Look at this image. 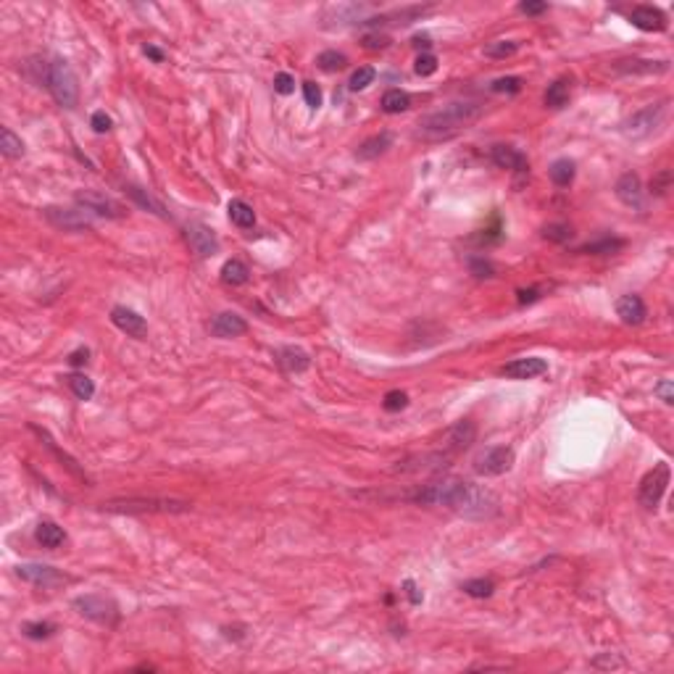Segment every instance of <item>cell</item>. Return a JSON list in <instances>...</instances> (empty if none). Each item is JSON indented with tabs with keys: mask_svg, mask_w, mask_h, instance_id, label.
I'll list each match as a JSON object with an SVG mask.
<instances>
[{
	"mask_svg": "<svg viewBox=\"0 0 674 674\" xmlns=\"http://www.w3.org/2000/svg\"><path fill=\"white\" fill-rule=\"evenodd\" d=\"M403 590H406V596H408V601H411L414 606H416V603H422V598H424V596L419 593V588H416L414 579H406V582H403Z\"/></svg>",
	"mask_w": 674,
	"mask_h": 674,
	"instance_id": "cell-52",
	"label": "cell"
},
{
	"mask_svg": "<svg viewBox=\"0 0 674 674\" xmlns=\"http://www.w3.org/2000/svg\"><path fill=\"white\" fill-rule=\"evenodd\" d=\"M414 71L419 74V77H430V74H434V71H437V58H434L432 53H422V56L416 58Z\"/></svg>",
	"mask_w": 674,
	"mask_h": 674,
	"instance_id": "cell-42",
	"label": "cell"
},
{
	"mask_svg": "<svg viewBox=\"0 0 674 674\" xmlns=\"http://www.w3.org/2000/svg\"><path fill=\"white\" fill-rule=\"evenodd\" d=\"M490 158L498 169H509V172H516V174H527V169H530L527 155L521 153V150H516L514 145H492Z\"/></svg>",
	"mask_w": 674,
	"mask_h": 674,
	"instance_id": "cell-16",
	"label": "cell"
},
{
	"mask_svg": "<svg viewBox=\"0 0 674 674\" xmlns=\"http://www.w3.org/2000/svg\"><path fill=\"white\" fill-rule=\"evenodd\" d=\"M461 590L472 598H490L492 593H495V582H492V579H482V577L466 579V582H461Z\"/></svg>",
	"mask_w": 674,
	"mask_h": 674,
	"instance_id": "cell-35",
	"label": "cell"
},
{
	"mask_svg": "<svg viewBox=\"0 0 674 674\" xmlns=\"http://www.w3.org/2000/svg\"><path fill=\"white\" fill-rule=\"evenodd\" d=\"M74 606L82 617L93 619L97 625H116L119 622V606H116L111 598L90 593V596H79L74 598Z\"/></svg>",
	"mask_w": 674,
	"mask_h": 674,
	"instance_id": "cell-6",
	"label": "cell"
},
{
	"mask_svg": "<svg viewBox=\"0 0 674 674\" xmlns=\"http://www.w3.org/2000/svg\"><path fill=\"white\" fill-rule=\"evenodd\" d=\"M90 126L95 129L97 135H103V132L111 129V116H108L106 111H95V114L90 116Z\"/></svg>",
	"mask_w": 674,
	"mask_h": 674,
	"instance_id": "cell-49",
	"label": "cell"
},
{
	"mask_svg": "<svg viewBox=\"0 0 674 674\" xmlns=\"http://www.w3.org/2000/svg\"><path fill=\"white\" fill-rule=\"evenodd\" d=\"M317 64L321 71H340V69H345L348 58L345 53H337V50H324V53H319Z\"/></svg>",
	"mask_w": 674,
	"mask_h": 674,
	"instance_id": "cell-37",
	"label": "cell"
},
{
	"mask_svg": "<svg viewBox=\"0 0 674 674\" xmlns=\"http://www.w3.org/2000/svg\"><path fill=\"white\" fill-rule=\"evenodd\" d=\"M401 498L422 506H443L466 519H490L501 511V501L495 492L466 480H437L416 485V490L406 492Z\"/></svg>",
	"mask_w": 674,
	"mask_h": 674,
	"instance_id": "cell-1",
	"label": "cell"
},
{
	"mask_svg": "<svg viewBox=\"0 0 674 674\" xmlns=\"http://www.w3.org/2000/svg\"><path fill=\"white\" fill-rule=\"evenodd\" d=\"M617 317L622 319L625 324L637 327V324L646 321L648 309H646V303H643L640 295H622V298L617 300Z\"/></svg>",
	"mask_w": 674,
	"mask_h": 674,
	"instance_id": "cell-21",
	"label": "cell"
},
{
	"mask_svg": "<svg viewBox=\"0 0 674 674\" xmlns=\"http://www.w3.org/2000/svg\"><path fill=\"white\" fill-rule=\"evenodd\" d=\"M145 56H150L153 61H158V64L164 61V53H161L158 48H153V45H145Z\"/></svg>",
	"mask_w": 674,
	"mask_h": 674,
	"instance_id": "cell-55",
	"label": "cell"
},
{
	"mask_svg": "<svg viewBox=\"0 0 674 674\" xmlns=\"http://www.w3.org/2000/svg\"><path fill=\"white\" fill-rule=\"evenodd\" d=\"M103 509L114 514H184L193 503L177 498H116L103 503Z\"/></svg>",
	"mask_w": 674,
	"mask_h": 674,
	"instance_id": "cell-4",
	"label": "cell"
},
{
	"mask_svg": "<svg viewBox=\"0 0 674 674\" xmlns=\"http://www.w3.org/2000/svg\"><path fill=\"white\" fill-rule=\"evenodd\" d=\"M550 174V182L556 184V187H569V184L574 182V174H577V169H574V161H569V158H559V161H553L548 169Z\"/></svg>",
	"mask_w": 674,
	"mask_h": 674,
	"instance_id": "cell-29",
	"label": "cell"
},
{
	"mask_svg": "<svg viewBox=\"0 0 674 674\" xmlns=\"http://www.w3.org/2000/svg\"><path fill=\"white\" fill-rule=\"evenodd\" d=\"M87 356H90V350H87V348H79V350H74V353L69 356V364L82 366V364H87Z\"/></svg>",
	"mask_w": 674,
	"mask_h": 674,
	"instance_id": "cell-54",
	"label": "cell"
},
{
	"mask_svg": "<svg viewBox=\"0 0 674 674\" xmlns=\"http://www.w3.org/2000/svg\"><path fill=\"white\" fill-rule=\"evenodd\" d=\"M248 277H251L248 266H245L242 261H237V259H230L222 266V282H224V285L240 288V285H245V282H248Z\"/></svg>",
	"mask_w": 674,
	"mask_h": 674,
	"instance_id": "cell-30",
	"label": "cell"
},
{
	"mask_svg": "<svg viewBox=\"0 0 674 674\" xmlns=\"http://www.w3.org/2000/svg\"><path fill=\"white\" fill-rule=\"evenodd\" d=\"M21 632H24L29 640H45V637H50L56 632V625H50V622H27V625L21 627Z\"/></svg>",
	"mask_w": 674,
	"mask_h": 674,
	"instance_id": "cell-38",
	"label": "cell"
},
{
	"mask_svg": "<svg viewBox=\"0 0 674 674\" xmlns=\"http://www.w3.org/2000/svg\"><path fill=\"white\" fill-rule=\"evenodd\" d=\"M514 466V451L509 445H495L490 451H485L477 459V474H485V477H498V474H506Z\"/></svg>",
	"mask_w": 674,
	"mask_h": 674,
	"instance_id": "cell-8",
	"label": "cell"
},
{
	"mask_svg": "<svg viewBox=\"0 0 674 674\" xmlns=\"http://www.w3.org/2000/svg\"><path fill=\"white\" fill-rule=\"evenodd\" d=\"M492 93H509V95H514V93H519L521 90V79L519 77H501L495 79L490 85Z\"/></svg>",
	"mask_w": 674,
	"mask_h": 674,
	"instance_id": "cell-43",
	"label": "cell"
},
{
	"mask_svg": "<svg viewBox=\"0 0 674 674\" xmlns=\"http://www.w3.org/2000/svg\"><path fill=\"white\" fill-rule=\"evenodd\" d=\"M45 219L64 232H85L93 227L90 216L77 208H45Z\"/></svg>",
	"mask_w": 674,
	"mask_h": 674,
	"instance_id": "cell-11",
	"label": "cell"
},
{
	"mask_svg": "<svg viewBox=\"0 0 674 674\" xmlns=\"http://www.w3.org/2000/svg\"><path fill=\"white\" fill-rule=\"evenodd\" d=\"M16 577L29 582V585H37V588H53V585L66 582V574H61L50 564H19L16 567Z\"/></svg>",
	"mask_w": 674,
	"mask_h": 674,
	"instance_id": "cell-9",
	"label": "cell"
},
{
	"mask_svg": "<svg viewBox=\"0 0 674 674\" xmlns=\"http://www.w3.org/2000/svg\"><path fill=\"white\" fill-rule=\"evenodd\" d=\"M77 203L85 206V211L97 213V216H106V219H122L124 216V206L116 203L114 198H108L106 193H95V190H85L77 195Z\"/></svg>",
	"mask_w": 674,
	"mask_h": 674,
	"instance_id": "cell-10",
	"label": "cell"
},
{
	"mask_svg": "<svg viewBox=\"0 0 674 674\" xmlns=\"http://www.w3.org/2000/svg\"><path fill=\"white\" fill-rule=\"evenodd\" d=\"M548 372V361L540 356H527V358H514L501 369L503 377L509 379H535V377Z\"/></svg>",
	"mask_w": 674,
	"mask_h": 674,
	"instance_id": "cell-14",
	"label": "cell"
},
{
	"mask_svg": "<svg viewBox=\"0 0 674 674\" xmlns=\"http://www.w3.org/2000/svg\"><path fill=\"white\" fill-rule=\"evenodd\" d=\"M379 106H382L385 114H403V111H408V106H411V95L403 93V90H398V87H393V90H387L385 95H382Z\"/></svg>",
	"mask_w": 674,
	"mask_h": 674,
	"instance_id": "cell-28",
	"label": "cell"
},
{
	"mask_svg": "<svg viewBox=\"0 0 674 674\" xmlns=\"http://www.w3.org/2000/svg\"><path fill=\"white\" fill-rule=\"evenodd\" d=\"M669 480H672V469H669V463L658 461L654 469L640 480V487H637V501H640V506L648 511L658 509V503H661L666 487H669Z\"/></svg>",
	"mask_w": 674,
	"mask_h": 674,
	"instance_id": "cell-5",
	"label": "cell"
},
{
	"mask_svg": "<svg viewBox=\"0 0 674 674\" xmlns=\"http://www.w3.org/2000/svg\"><path fill=\"white\" fill-rule=\"evenodd\" d=\"M614 193H617V198L625 203L627 208H637V211H643V208H646V198H643V182H640V177H637L635 172L622 174V177L617 179Z\"/></svg>",
	"mask_w": 674,
	"mask_h": 674,
	"instance_id": "cell-12",
	"label": "cell"
},
{
	"mask_svg": "<svg viewBox=\"0 0 674 674\" xmlns=\"http://www.w3.org/2000/svg\"><path fill=\"white\" fill-rule=\"evenodd\" d=\"M303 97H306V106L314 108V111L321 106V90L314 82H303Z\"/></svg>",
	"mask_w": 674,
	"mask_h": 674,
	"instance_id": "cell-45",
	"label": "cell"
},
{
	"mask_svg": "<svg viewBox=\"0 0 674 674\" xmlns=\"http://www.w3.org/2000/svg\"><path fill=\"white\" fill-rule=\"evenodd\" d=\"M187 242L201 259H208L219 251V240H216L211 227H206V224H190L187 227Z\"/></svg>",
	"mask_w": 674,
	"mask_h": 674,
	"instance_id": "cell-17",
	"label": "cell"
},
{
	"mask_svg": "<svg viewBox=\"0 0 674 674\" xmlns=\"http://www.w3.org/2000/svg\"><path fill=\"white\" fill-rule=\"evenodd\" d=\"M111 321H114V327L122 329L126 337L143 340V337L148 335V321H145L137 311L126 309V306H114V309H111Z\"/></svg>",
	"mask_w": 674,
	"mask_h": 674,
	"instance_id": "cell-13",
	"label": "cell"
},
{
	"mask_svg": "<svg viewBox=\"0 0 674 674\" xmlns=\"http://www.w3.org/2000/svg\"><path fill=\"white\" fill-rule=\"evenodd\" d=\"M474 437H477V427H474V422L463 419V422L453 424L451 430L445 432V448H448L451 453L466 451V448L474 443Z\"/></svg>",
	"mask_w": 674,
	"mask_h": 674,
	"instance_id": "cell-19",
	"label": "cell"
},
{
	"mask_svg": "<svg viewBox=\"0 0 674 674\" xmlns=\"http://www.w3.org/2000/svg\"><path fill=\"white\" fill-rule=\"evenodd\" d=\"M664 114H666V100L640 108V111H635V114L625 122V135H629V137L651 135L656 126L664 122Z\"/></svg>",
	"mask_w": 674,
	"mask_h": 674,
	"instance_id": "cell-7",
	"label": "cell"
},
{
	"mask_svg": "<svg viewBox=\"0 0 674 674\" xmlns=\"http://www.w3.org/2000/svg\"><path fill=\"white\" fill-rule=\"evenodd\" d=\"M0 150H3L6 158H21V153H24V143H21V137L13 135L8 126L0 129Z\"/></svg>",
	"mask_w": 674,
	"mask_h": 674,
	"instance_id": "cell-33",
	"label": "cell"
},
{
	"mask_svg": "<svg viewBox=\"0 0 674 674\" xmlns=\"http://www.w3.org/2000/svg\"><path fill=\"white\" fill-rule=\"evenodd\" d=\"M469 271H472L474 277H492V274H495V266H492L487 259L474 256V259H469Z\"/></svg>",
	"mask_w": 674,
	"mask_h": 674,
	"instance_id": "cell-44",
	"label": "cell"
},
{
	"mask_svg": "<svg viewBox=\"0 0 674 674\" xmlns=\"http://www.w3.org/2000/svg\"><path fill=\"white\" fill-rule=\"evenodd\" d=\"M656 393L661 395V401H664L666 406H672V403H674V390H672V382H669V379L658 382V385H656Z\"/></svg>",
	"mask_w": 674,
	"mask_h": 674,
	"instance_id": "cell-51",
	"label": "cell"
},
{
	"mask_svg": "<svg viewBox=\"0 0 674 674\" xmlns=\"http://www.w3.org/2000/svg\"><path fill=\"white\" fill-rule=\"evenodd\" d=\"M35 540H37L42 548H58V545H64V540H66V532H64V527H58L56 521L50 519H42L37 524V530H35Z\"/></svg>",
	"mask_w": 674,
	"mask_h": 674,
	"instance_id": "cell-24",
	"label": "cell"
},
{
	"mask_svg": "<svg viewBox=\"0 0 674 674\" xmlns=\"http://www.w3.org/2000/svg\"><path fill=\"white\" fill-rule=\"evenodd\" d=\"M669 184H672V172H669V169H664V172L658 174V177H654V179H651V193H654V195H666Z\"/></svg>",
	"mask_w": 674,
	"mask_h": 674,
	"instance_id": "cell-47",
	"label": "cell"
},
{
	"mask_svg": "<svg viewBox=\"0 0 674 674\" xmlns=\"http://www.w3.org/2000/svg\"><path fill=\"white\" fill-rule=\"evenodd\" d=\"M42 66V82L50 90V95L56 97L58 106L74 108L79 100V82L74 69L69 66L64 58H53L50 64H40Z\"/></svg>",
	"mask_w": 674,
	"mask_h": 674,
	"instance_id": "cell-3",
	"label": "cell"
},
{
	"mask_svg": "<svg viewBox=\"0 0 674 674\" xmlns=\"http://www.w3.org/2000/svg\"><path fill=\"white\" fill-rule=\"evenodd\" d=\"M29 430H32V432L37 434L40 440H42V443H45V448H48V451L53 453V456H56L58 461L64 463V466H66V469H69V472H71V474H74V477H79V480H87V474L82 472V466H79V463L74 461V459H71V456H69L66 451H61V448H58V445H56V440H53V437H50V432H48V430H42V427H37V424H29Z\"/></svg>",
	"mask_w": 674,
	"mask_h": 674,
	"instance_id": "cell-22",
	"label": "cell"
},
{
	"mask_svg": "<svg viewBox=\"0 0 674 674\" xmlns=\"http://www.w3.org/2000/svg\"><path fill=\"white\" fill-rule=\"evenodd\" d=\"M227 211H230V222L235 224V227H240V230H253V227H256V211H253V206H248V203L240 201V198L230 201Z\"/></svg>",
	"mask_w": 674,
	"mask_h": 674,
	"instance_id": "cell-26",
	"label": "cell"
},
{
	"mask_svg": "<svg viewBox=\"0 0 674 674\" xmlns=\"http://www.w3.org/2000/svg\"><path fill=\"white\" fill-rule=\"evenodd\" d=\"M406 406H408V395H406L403 390H390V393L385 395V401H382V408L390 411V414L403 411Z\"/></svg>",
	"mask_w": 674,
	"mask_h": 674,
	"instance_id": "cell-41",
	"label": "cell"
},
{
	"mask_svg": "<svg viewBox=\"0 0 674 674\" xmlns=\"http://www.w3.org/2000/svg\"><path fill=\"white\" fill-rule=\"evenodd\" d=\"M69 387H71V393L77 395L79 401H90L93 395H95V385H93V379L87 374H69L66 377Z\"/></svg>",
	"mask_w": 674,
	"mask_h": 674,
	"instance_id": "cell-34",
	"label": "cell"
},
{
	"mask_svg": "<svg viewBox=\"0 0 674 674\" xmlns=\"http://www.w3.org/2000/svg\"><path fill=\"white\" fill-rule=\"evenodd\" d=\"M519 50V42L516 40H495V42H487L485 45V56L487 58H509Z\"/></svg>",
	"mask_w": 674,
	"mask_h": 674,
	"instance_id": "cell-36",
	"label": "cell"
},
{
	"mask_svg": "<svg viewBox=\"0 0 674 674\" xmlns=\"http://www.w3.org/2000/svg\"><path fill=\"white\" fill-rule=\"evenodd\" d=\"M361 45H364L366 50H382L390 45V37H387V35H379V32H372V35H364Z\"/></svg>",
	"mask_w": 674,
	"mask_h": 674,
	"instance_id": "cell-46",
	"label": "cell"
},
{
	"mask_svg": "<svg viewBox=\"0 0 674 674\" xmlns=\"http://www.w3.org/2000/svg\"><path fill=\"white\" fill-rule=\"evenodd\" d=\"M124 190H126V195H129V198H132V201L137 203V206H143L145 211L155 213V216H161V219H166V216H169V213H166V208H164V203L155 201V198H153L150 193H148V190L137 187V184H126Z\"/></svg>",
	"mask_w": 674,
	"mask_h": 674,
	"instance_id": "cell-27",
	"label": "cell"
},
{
	"mask_svg": "<svg viewBox=\"0 0 674 674\" xmlns=\"http://www.w3.org/2000/svg\"><path fill=\"white\" fill-rule=\"evenodd\" d=\"M482 114H485V106L480 103L456 100V103H448L432 114L422 116L416 124V135L422 140H448V137L459 135L461 129H469L474 122H480Z\"/></svg>",
	"mask_w": 674,
	"mask_h": 674,
	"instance_id": "cell-2",
	"label": "cell"
},
{
	"mask_svg": "<svg viewBox=\"0 0 674 674\" xmlns=\"http://www.w3.org/2000/svg\"><path fill=\"white\" fill-rule=\"evenodd\" d=\"M390 145H393V135H390V132H379V135L369 137V140H364V143L358 145L356 158H361V161H372V158L385 153Z\"/></svg>",
	"mask_w": 674,
	"mask_h": 674,
	"instance_id": "cell-25",
	"label": "cell"
},
{
	"mask_svg": "<svg viewBox=\"0 0 674 674\" xmlns=\"http://www.w3.org/2000/svg\"><path fill=\"white\" fill-rule=\"evenodd\" d=\"M538 298H540V290H538V288L519 290V292H516V300H519L521 306H524V303H535V300H538Z\"/></svg>",
	"mask_w": 674,
	"mask_h": 674,
	"instance_id": "cell-53",
	"label": "cell"
},
{
	"mask_svg": "<svg viewBox=\"0 0 674 674\" xmlns=\"http://www.w3.org/2000/svg\"><path fill=\"white\" fill-rule=\"evenodd\" d=\"M622 248H625V240H622V237H603V240H598V242H588V245H582V248H579V253L611 256V253H619Z\"/></svg>",
	"mask_w": 674,
	"mask_h": 674,
	"instance_id": "cell-32",
	"label": "cell"
},
{
	"mask_svg": "<svg viewBox=\"0 0 674 674\" xmlns=\"http://www.w3.org/2000/svg\"><path fill=\"white\" fill-rule=\"evenodd\" d=\"M632 27L643 29V32H664L666 29V13L656 6H635L629 13Z\"/></svg>",
	"mask_w": 674,
	"mask_h": 674,
	"instance_id": "cell-18",
	"label": "cell"
},
{
	"mask_svg": "<svg viewBox=\"0 0 674 674\" xmlns=\"http://www.w3.org/2000/svg\"><path fill=\"white\" fill-rule=\"evenodd\" d=\"M374 77H377L374 69H372V66H361V69H356V71H353V77H350V82H348V85H350V90H353V93H358V90H366V87L372 85V82H374Z\"/></svg>",
	"mask_w": 674,
	"mask_h": 674,
	"instance_id": "cell-40",
	"label": "cell"
},
{
	"mask_svg": "<svg viewBox=\"0 0 674 674\" xmlns=\"http://www.w3.org/2000/svg\"><path fill=\"white\" fill-rule=\"evenodd\" d=\"M519 11L527 13V16H540L548 11V3H535V0H527V3H519Z\"/></svg>",
	"mask_w": 674,
	"mask_h": 674,
	"instance_id": "cell-50",
	"label": "cell"
},
{
	"mask_svg": "<svg viewBox=\"0 0 674 674\" xmlns=\"http://www.w3.org/2000/svg\"><path fill=\"white\" fill-rule=\"evenodd\" d=\"M208 329H211L213 337L232 340V337H240L248 332V321H245L240 314H235V311H222V314H216V317L211 319Z\"/></svg>",
	"mask_w": 674,
	"mask_h": 674,
	"instance_id": "cell-15",
	"label": "cell"
},
{
	"mask_svg": "<svg viewBox=\"0 0 674 674\" xmlns=\"http://www.w3.org/2000/svg\"><path fill=\"white\" fill-rule=\"evenodd\" d=\"M274 358H277V366H280L282 372H288V374H300V372H306L311 366L309 353L295 345L280 348V350L274 353Z\"/></svg>",
	"mask_w": 674,
	"mask_h": 674,
	"instance_id": "cell-20",
	"label": "cell"
},
{
	"mask_svg": "<svg viewBox=\"0 0 674 674\" xmlns=\"http://www.w3.org/2000/svg\"><path fill=\"white\" fill-rule=\"evenodd\" d=\"M617 71L622 74H664L669 71V61H651V58H629V61H617Z\"/></svg>",
	"mask_w": 674,
	"mask_h": 674,
	"instance_id": "cell-23",
	"label": "cell"
},
{
	"mask_svg": "<svg viewBox=\"0 0 674 674\" xmlns=\"http://www.w3.org/2000/svg\"><path fill=\"white\" fill-rule=\"evenodd\" d=\"M414 45L416 48H430V37H427V35H424V37L419 35V37H414Z\"/></svg>",
	"mask_w": 674,
	"mask_h": 674,
	"instance_id": "cell-56",
	"label": "cell"
},
{
	"mask_svg": "<svg viewBox=\"0 0 674 674\" xmlns=\"http://www.w3.org/2000/svg\"><path fill=\"white\" fill-rule=\"evenodd\" d=\"M569 90H572L569 79H556V82H550L548 90H545V106L564 108L569 103Z\"/></svg>",
	"mask_w": 674,
	"mask_h": 674,
	"instance_id": "cell-31",
	"label": "cell"
},
{
	"mask_svg": "<svg viewBox=\"0 0 674 674\" xmlns=\"http://www.w3.org/2000/svg\"><path fill=\"white\" fill-rule=\"evenodd\" d=\"M274 90H277L280 95H290V93L295 90V79H292V74H288V71H280V74L274 77Z\"/></svg>",
	"mask_w": 674,
	"mask_h": 674,
	"instance_id": "cell-48",
	"label": "cell"
},
{
	"mask_svg": "<svg viewBox=\"0 0 674 674\" xmlns=\"http://www.w3.org/2000/svg\"><path fill=\"white\" fill-rule=\"evenodd\" d=\"M572 235H574V232H572L569 224L553 222V224H545V227H543V237L550 242H567V240H572Z\"/></svg>",
	"mask_w": 674,
	"mask_h": 674,
	"instance_id": "cell-39",
	"label": "cell"
}]
</instances>
